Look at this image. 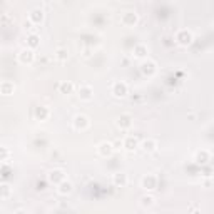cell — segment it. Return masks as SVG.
I'll use <instances>...</instances> for the list:
<instances>
[{"mask_svg":"<svg viewBox=\"0 0 214 214\" xmlns=\"http://www.w3.org/2000/svg\"><path fill=\"white\" fill-rule=\"evenodd\" d=\"M25 59H27V60L32 59V52H30V50H24V52H22V60H25Z\"/></svg>","mask_w":214,"mask_h":214,"instance_id":"1","label":"cell"},{"mask_svg":"<svg viewBox=\"0 0 214 214\" xmlns=\"http://www.w3.org/2000/svg\"><path fill=\"white\" fill-rule=\"evenodd\" d=\"M32 18H34V20H39V17L40 18H42V12H39V10H35V12H32Z\"/></svg>","mask_w":214,"mask_h":214,"instance_id":"2","label":"cell"}]
</instances>
